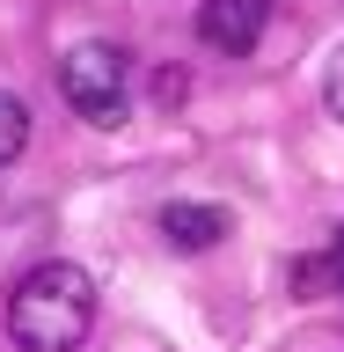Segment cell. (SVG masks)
Returning a JSON list of instances; mask_svg holds the SVG:
<instances>
[{"label": "cell", "instance_id": "cell-1", "mask_svg": "<svg viewBox=\"0 0 344 352\" xmlns=\"http://www.w3.org/2000/svg\"><path fill=\"white\" fill-rule=\"evenodd\" d=\"M88 330H95V279L66 257L22 272V286L8 294V338L22 352H81Z\"/></svg>", "mask_w": 344, "mask_h": 352}, {"label": "cell", "instance_id": "cell-2", "mask_svg": "<svg viewBox=\"0 0 344 352\" xmlns=\"http://www.w3.org/2000/svg\"><path fill=\"white\" fill-rule=\"evenodd\" d=\"M59 88H66V103L81 110L88 125H125V103H132V59H125V44H103V37L73 44V52L59 59Z\"/></svg>", "mask_w": 344, "mask_h": 352}, {"label": "cell", "instance_id": "cell-3", "mask_svg": "<svg viewBox=\"0 0 344 352\" xmlns=\"http://www.w3.org/2000/svg\"><path fill=\"white\" fill-rule=\"evenodd\" d=\"M264 22H271V0H198V37L213 52H227V59L257 52Z\"/></svg>", "mask_w": 344, "mask_h": 352}, {"label": "cell", "instance_id": "cell-4", "mask_svg": "<svg viewBox=\"0 0 344 352\" xmlns=\"http://www.w3.org/2000/svg\"><path fill=\"white\" fill-rule=\"evenodd\" d=\"M220 235H227V213L220 206H191V198L161 206V242L169 250H213Z\"/></svg>", "mask_w": 344, "mask_h": 352}, {"label": "cell", "instance_id": "cell-5", "mask_svg": "<svg viewBox=\"0 0 344 352\" xmlns=\"http://www.w3.org/2000/svg\"><path fill=\"white\" fill-rule=\"evenodd\" d=\"M22 147H30V110H22V96L0 88V169H8Z\"/></svg>", "mask_w": 344, "mask_h": 352}, {"label": "cell", "instance_id": "cell-6", "mask_svg": "<svg viewBox=\"0 0 344 352\" xmlns=\"http://www.w3.org/2000/svg\"><path fill=\"white\" fill-rule=\"evenodd\" d=\"M323 103H330V118L344 125V44L330 52V66H323Z\"/></svg>", "mask_w": 344, "mask_h": 352}, {"label": "cell", "instance_id": "cell-7", "mask_svg": "<svg viewBox=\"0 0 344 352\" xmlns=\"http://www.w3.org/2000/svg\"><path fill=\"white\" fill-rule=\"evenodd\" d=\"M323 272H330V294H344V228H337V242H330V257H323Z\"/></svg>", "mask_w": 344, "mask_h": 352}]
</instances>
